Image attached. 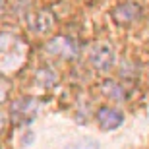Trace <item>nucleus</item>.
Returning a JSON list of instances; mask_svg holds the SVG:
<instances>
[{"instance_id": "1a4fd4ad", "label": "nucleus", "mask_w": 149, "mask_h": 149, "mask_svg": "<svg viewBox=\"0 0 149 149\" xmlns=\"http://www.w3.org/2000/svg\"><path fill=\"white\" fill-rule=\"evenodd\" d=\"M0 2H2V0H0Z\"/></svg>"}, {"instance_id": "39448f33", "label": "nucleus", "mask_w": 149, "mask_h": 149, "mask_svg": "<svg viewBox=\"0 0 149 149\" xmlns=\"http://www.w3.org/2000/svg\"><path fill=\"white\" fill-rule=\"evenodd\" d=\"M103 89H105V93H109V97H112V99H116V101H122V99H124V95H126V93H124V89L118 87V85H116L114 81H111V79L103 85Z\"/></svg>"}, {"instance_id": "f03ea898", "label": "nucleus", "mask_w": 149, "mask_h": 149, "mask_svg": "<svg viewBox=\"0 0 149 149\" xmlns=\"http://www.w3.org/2000/svg\"><path fill=\"white\" fill-rule=\"evenodd\" d=\"M91 64H93L97 70H109L114 64V50H112L111 45H97L93 50H91Z\"/></svg>"}, {"instance_id": "f257e3e1", "label": "nucleus", "mask_w": 149, "mask_h": 149, "mask_svg": "<svg viewBox=\"0 0 149 149\" xmlns=\"http://www.w3.org/2000/svg\"><path fill=\"white\" fill-rule=\"evenodd\" d=\"M141 16V8L136 2H126V4H118L112 10V19L120 25H130L138 17Z\"/></svg>"}, {"instance_id": "6e6552de", "label": "nucleus", "mask_w": 149, "mask_h": 149, "mask_svg": "<svg viewBox=\"0 0 149 149\" xmlns=\"http://www.w3.org/2000/svg\"><path fill=\"white\" fill-rule=\"evenodd\" d=\"M0 128H2V116H0Z\"/></svg>"}, {"instance_id": "0eeeda50", "label": "nucleus", "mask_w": 149, "mask_h": 149, "mask_svg": "<svg viewBox=\"0 0 149 149\" xmlns=\"http://www.w3.org/2000/svg\"><path fill=\"white\" fill-rule=\"evenodd\" d=\"M6 91H8V83H6L4 79H0V101L4 99V95H6Z\"/></svg>"}, {"instance_id": "423d86ee", "label": "nucleus", "mask_w": 149, "mask_h": 149, "mask_svg": "<svg viewBox=\"0 0 149 149\" xmlns=\"http://www.w3.org/2000/svg\"><path fill=\"white\" fill-rule=\"evenodd\" d=\"M64 149H99V143L95 139H89V138H83V139H77L74 143H68Z\"/></svg>"}, {"instance_id": "7ed1b4c3", "label": "nucleus", "mask_w": 149, "mask_h": 149, "mask_svg": "<svg viewBox=\"0 0 149 149\" xmlns=\"http://www.w3.org/2000/svg\"><path fill=\"white\" fill-rule=\"evenodd\" d=\"M97 120H99L101 128L103 130H116L124 122V116L120 114L114 109H109V107H101L99 112H97Z\"/></svg>"}, {"instance_id": "20e7f679", "label": "nucleus", "mask_w": 149, "mask_h": 149, "mask_svg": "<svg viewBox=\"0 0 149 149\" xmlns=\"http://www.w3.org/2000/svg\"><path fill=\"white\" fill-rule=\"evenodd\" d=\"M50 52H54V54H60L64 56V58H74V56H77V45L74 43L70 37H56L52 43L49 45Z\"/></svg>"}]
</instances>
